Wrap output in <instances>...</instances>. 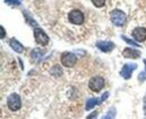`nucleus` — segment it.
<instances>
[{"mask_svg":"<svg viewBox=\"0 0 146 119\" xmlns=\"http://www.w3.org/2000/svg\"><path fill=\"white\" fill-rule=\"evenodd\" d=\"M96 116H97V111H96V112H93V114H91V115H90L88 118H94Z\"/></svg>","mask_w":146,"mask_h":119,"instance_id":"nucleus-22","label":"nucleus"},{"mask_svg":"<svg viewBox=\"0 0 146 119\" xmlns=\"http://www.w3.org/2000/svg\"><path fill=\"white\" fill-rule=\"evenodd\" d=\"M9 43H10V46H11V49H13L14 51L16 52V53H23V51H24V47H23V45L19 43L17 39H15V38H11Z\"/></svg>","mask_w":146,"mask_h":119,"instance_id":"nucleus-11","label":"nucleus"},{"mask_svg":"<svg viewBox=\"0 0 146 119\" xmlns=\"http://www.w3.org/2000/svg\"><path fill=\"white\" fill-rule=\"evenodd\" d=\"M144 62H145V65H146V60H144Z\"/></svg>","mask_w":146,"mask_h":119,"instance_id":"nucleus-23","label":"nucleus"},{"mask_svg":"<svg viewBox=\"0 0 146 119\" xmlns=\"http://www.w3.org/2000/svg\"><path fill=\"white\" fill-rule=\"evenodd\" d=\"M0 31H1V35H0V37H1V38H3V37L6 36V33H5V28H3V26H0Z\"/></svg>","mask_w":146,"mask_h":119,"instance_id":"nucleus-19","label":"nucleus"},{"mask_svg":"<svg viewBox=\"0 0 146 119\" xmlns=\"http://www.w3.org/2000/svg\"><path fill=\"white\" fill-rule=\"evenodd\" d=\"M98 103H99V101H98L96 98H90V99H88V100H87V103H86V109H87V110H90V109H92L93 107H96Z\"/></svg>","mask_w":146,"mask_h":119,"instance_id":"nucleus-12","label":"nucleus"},{"mask_svg":"<svg viewBox=\"0 0 146 119\" xmlns=\"http://www.w3.org/2000/svg\"><path fill=\"white\" fill-rule=\"evenodd\" d=\"M43 55V52L40 51V50H38V49H36V50H34V51L32 52V57L35 60V61H39V57Z\"/></svg>","mask_w":146,"mask_h":119,"instance_id":"nucleus-13","label":"nucleus"},{"mask_svg":"<svg viewBox=\"0 0 146 119\" xmlns=\"http://www.w3.org/2000/svg\"><path fill=\"white\" fill-rule=\"evenodd\" d=\"M137 65L136 64H125L123 68H121V76L125 79V80H129L131 78V74H133V71L136 70Z\"/></svg>","mask_w":146,"mask_h":119,"instance_id":"nucleus-7","label":"nucleus"},{"mask_svg":"<svg viewBox=\"0 0 146 119\" xmlns=\"http://www.w3.org/2000/svg\"><path fill=\"white\" fill-rule=\"evenodd\" d=\"M61 62H62V64H63L64 66H66V68H73V66L76 64L78 59H76V56H75L73 53L65 52V53H63L62 56H61Z\"/></svg>","mask_w":146,"mask_h":119,"instance_id":"nucleus-2","label":"nucleus"},{"mask_svg":"<svg viewBox=\"0 0 146 119\" xmlns=\"http://www.w3.org/2000/svg\"><path fill=\"white\" fill-rule=\"evenodd\" d=\"M34 36H35V41L38 44L43 45V46H46L48 44V42H50L48 36L45 34L40 28H35L34 29Z\"/></svg>","mask_w":146,"mask_h":119,"instance_id":"nucleus-5","label":"nucleus"},{"mask_svg":"<svg viewBox=\"0 0 146 119\" xmlns=\"http://www.w3.org/2000/svg\"><path fill=\"white\" fill-rule=\"evenodd\" d=\"M145 78H146L145 73H141V74L138 75V79H139V81H141V82H143V81L145 80Z\"/></svg>","mask_w":146,"mask_h":119,"instance_id":"nucleus-18","label":"nucleus"},{"mask_svg":"<svg viewBox=\"0 0 146 119\" xmlns=\"http://www.w3.org/2000/svg\"><path fill=\"white\" fill-rule=\"evenodd\" d=\"M105 85V80L101 76H94L89 82V88L93 92H99Z\"/></svg>","mask_w":146,"mask_h":119,"instance_id":"nucleus-4","label":"nucleus"},{"mask_svg":"<svg viewBox=\"0 0 146 119\" xmlns=\"http://www.w3.org/2000/svg\"><path fill=\"white\" fill-rule=\"evenodd\" d=\"M97 47L100 51L105 52V53H109L115 49V44L111 42H98L97 43Z\"/></svg>","mask_w":146,"mask_h":119,"instance_id":"nucleus-9","label":"nucleus"},{"mask_svg":"<svg viewBox=\"0 0 146 119\" xmlns=\"http://www.w3.org/2000/svg\"><path fill=\"white\" fill-rule=\"evenodd\" d=\"M110 19H111V21L113 23L115 26L120 27V26H123V25L125 24V21H126V15H125L123 11H120V10H118V9H115V10H112V11L110 13Z\"/></svg>","mask_w":146,"mask_h":119,"instance_id":"nucleus-1","label":"nucleus"},{"mask_svg":"<svg viewBox=\"0 0 146 119\" xmlns=\"http://www.w3.org/2000/svg\"><path fill=\"white\" fill-rule=\"evenodd\" d=\"M112 112H115V110H113V109H111V110H110V112H109V114H108L107 116H105L104 118H113V117H115V116H113L115 114L112 115Z\"/></svg>","mask_w":146,"mask_h":119,"instance_id":"nucleus-17","label":"nucleus"},{"mask_svg":"<svg viewBox=\"0 0 146 119\" xmlns=\"http://www.w3.org/2000/svg\"><path fill=\"white\" fill-rule=\"evenodd\" d=\"M121 38L127 43V44H130V45H133V46H139V44H137V43H135L134 41H131V39H129L127 37H125V36H121Z\"/></svg>","mask_w":146,"mask_h":119,"instance_id":"nucleus-15","label":"nucleus"},{"mask_svg":"<svg viewBox=\"0 0 146 119\" xmlns=\"http://www.w3.org/2000/svg\"><path fill=\"white\" fill-rule=\"evenodd\" d=\"M108 97H109V92H106V93L102 96V98H101V101H105V100H106Z\"/></svg>","mask_w":146,"mask_h":119,"instance_id":"nucleus-20","label":"nucleus"},{"mask_svg":"<svg viewBox=\"0 0 146 119\" xmlns=\"http://www.w3.org/2000/svg\"><path fill=\"white\" fill-rule=\"evenodd\" d=\"M144 112H145L146 115V96L144 97Z\"/></svg>","mask_w":146,"mask_h":119,"instance_id":"nucleus-21","label":"nucleus"},{"mask_svg":"<svg viewBox=\"0 0 146 119\" xmlns=\"http://www.w3.org/2000/svg\"><path fill=\"white\" fill-rule=\"evenodd\" d=\"M7 103H8V107H9V109L11 111H17V110L20 109V107H21L20 97H19L18 94H16V93H13L11 96H9Z\"/></svg>","mask_w":146,"mask_h":119,"instance_id":"nucleus-3","label":"nucleus"},{"mask_svg":"<svg viewBox=\"0 0 146 119\" xmlns=\"http://www.w3.org/2000/svg\"><path fill=\"white\" fill-rule=\"evenodd\" d=\"M92 3L96 6V7H102L104 5H105V2H106V0H91Z\"/></svg>","mask_w":146,"mask_h":119,"instance_id":"nucleus-14","label":"nucleus"},{"mask_svg":"<svg viewBox=\"0 0 146 119\" xmlns=\"http://www.w3.org/2000/svg\"><path fill=\"white\" fill-rule=\"evenodd\" d=\"M69 20L74 25H81L84 21V16L80 10L74 9L69 14Z\"/></svg>","mask_w":146,"mask_h":119,"instance_id":"nucleus-6","label":"nucleus"},{"mask_svg":"<svg viewBox=\"0 0 146 119\" xmlns=\"http://www.w3.org/2000/svg\"><path fill=\"white\" fill-rule=\"evenodd\" d=\"M6 3L10 5V6H19L20 5V1L19 0H5Z\"/></svg>","mask_w":146,"mask_h":119,"instance_id":"nucleus-16","label":"nucleus"},{"mask_svg":"<svg viewBox=\"0 0 146 119\" xmlns=\"http://www.w3.org/2000/svg\"><path fill=\"white\" fill-rule=\"evenodd\" d=\"M123 55L125 57H127V59H137V57H139L141 52L133 50V49H125L124 52H123Z\"/></svg>","mask_w":146,"mask_h":119,"instance_id":"nucleus-10","label":"nucleus"},{"mask_svg":"<svg viewBox=\"0 0 146 119\" xmlns=\"http://www.w3.org/2000/svg\"><path fill=\"white\" fill-rule=\"evenodd\" d=\"M133 37L137 42H144L146 39V29L143 27H137L133 31Z\"/></svg>","mask_w":146,"mask_h":119,"instance_id":"nucleus-8","label":"nucleus"}]
</instances>
